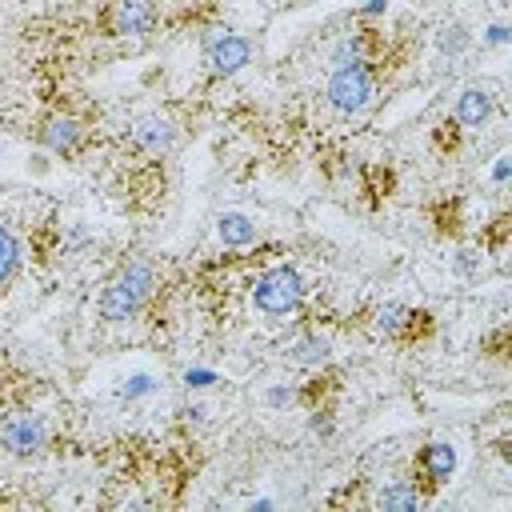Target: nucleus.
<instances>
[{
    "label": "nucleus",
    "mask_w": 512,
    "mask_h": 512,
    "mask_svg": "<svg viewBox=\"0 0 512 512\" xmlns=\"http://www.w3.org/2000/svg\"><path fill=\"white\" fill-rule=\"evenodd\" d=\"M152 288H156V268H152V260H132V264H124V268L112 276V284L104 288V296H100V316L112 320V324L132 320V316L140 312V304L152 296Z\"/></svg>",
    "instance_id": "obj_1"
},
{
    "label": "nucleus",
    "mask_w": 512,
    "mask_h": 512,
    "mask_svg": "<svg viewBox=\"0 0 512 512\" xmlns=\"http://www.w3.org/2000/svg\"><path fill=\"white\" fill-rule=\"evenodd\" d=\"M328 104L344 116L352 112H364L376 96V80H372V68L368 60H352V64H340L332 76H328V88H324Z\"/></svg>",
    "instance_id": "obj_2"
},
{
    "label": "nucleus",
    "mask_w": 512,
    "mask_h": 512,
    "mask_svg": "<svg viewBox=\"0 0 512 512\" xmlns=\"http://www.w3.org/2000/svg\"><path fill=\"white\" fill-rule=\"evenodd\" d=\"M300 296H304V280H300V272L288 268V264H284V268H268V272L256 280V288H252L256 308L268 312V316L292 312V308L300 304Z\"/></svg>",
    "instance_id": "obj_3"
},
{
    "label": "nucleus",
    "mask_w": 512,
    "mask_h": 512,
    "mask_svg": "<svg viewBox=\"0 0 512 512\" xmlns=\"http://www.w3.org/2000/svg\"><path fill=\"white\" fill-rule=\"evenodd\" d=\"M0 444H4L8 456H36V452L48 444V424H44V416H36V412L8 416L4 428H0Z\"/></svg>",
    "instance_id": "obj_4"
},
{
    "label": "nucleus",
    "mask_w": 512,
    "mask_h": 512,
    "mask_svg": "<svg viewBox=\"0 0 512 512\" xmlns=\"http://www.w3.org/2000/svg\"><path fill=\"white\" fill-rule=\"evenodd\" d=\"M156 0H116L108 8V32L112 36H144L156 28Z\"/></svg>",
    "instance_id": "obj_5"
},
{
    "label": "nucleus",
    "mask_w": 512,
    "mask_h": 512,
    "mask_svg": "<svg viewBox=\"0 0 512 512\" xmlns=\"http://www.w3.org/2000/svg\"><path fill=\"white\" fill-rule=\"evenodd\" d=\"M80 136H84L80 120H76V116H68V112L44 116V124H40V144H44L48 152H56V156L76 152V148H80Z\"/></svg>",
    "instance_id": "obj_6"
},
{
    "label": "nucleus",
    "mask_w": 512,
    "mask_h": 512,
    "mask_svg": "<svg viewBox=\"0 0 512 512\" xmlns=\"http://www.w3.org/2000/svg\"><path fill=\"white\" fill-rule=\"evenodd\" d=\"M248 56H252V48H248L244 36H216V40H208V68L216 76L240 72L248 64Z\"/></svg>",
    "instance_id": "obj_7"
},
{
    "label": "nucleus",
    "mask_w": 512,
    "mask_h": 512,
    "mask_svg": "<svg viewBox=\"0 0 512 512\" xmlns=\"http://www.w3.org/2000/svg\"><path fill=\"white\" fill-rule=\"evenodd\" d=\"M132 144L140 148V152H148V156H160V152H168V144H172V124L164 120V116H140L136 124H132Z\"/></svg>",
    "instance_id": "obj_8"
},
{
    "label": "nucleus",
    "mask_w": 512,
    "mask_h": 512,
    "mask_svg": "<svg viewBox=\"0 0 512 512\" xmlns=\"http://www.w3.org/2000/svg\"><path fill=\"white\" fill-rule=\"evenodd\" d=\"M488 116H492V92H488V88L472 84V88H464V92L456 96V124H464V128H484Z\"/></svg>",
    "instance_id": "obj_9"
},
{
    "label": "nucleus",
    "mask_w": 512,
    "mask_h": 512,
    "mask_svg": "<svg viewBox=\"0 0 512 512\" xmlns=\"http://www.w3.org/2000/svg\"><path fill=\"white\" fill-rule=\"evenodd\" d=\"M216 236H220L224 248H244V244L256 240V220L244 216V212H224L216 220Z\"/></svg>",
    "instance_id": "obj_10"
},
{
    "label": "nucleus",
    "mask_w": 512,
    "mask_h": 512,
    "mask_svg": "<svg viewBox=\"0 0 512 512\" xmlns=\"http://www.w3.org/2000/svg\"><path fill=\"white\" fill-rule=\"evenodd\" d=\"M420 468H424V472H428V480H436V484H440V480H448V476H452V468H456V448H452V444H440V440H436V444H428V448L420 452Z\"/></svg>",
    "instance_id": "obj_11"
},
{
    "label": "nucleus",
    "mask_w": 512,
    "mask_h": 512,
    "mask_svg": "<svg viewBox=\"0 0 512 512\" xmlns=\"http://www.w3.org/2000/svg\"><path fill=\"white\" fill-rule=\"evenodd\" d=\"M412 308H404V304H384L380 312H376V332L380 336H400L404 328H412Z\"/></svg>",
    "instance_id": "obj_12"
},
{
    "label": "nucleus",
    "mask_w": 512,
    "mask_h": 512,
    "mask_svg": "<svg viewBox=\"0 0 512 512\" xmlns=\"http://www.w3.org/2000/svg\"><path fill=\"white\" fill-rule=\"evenodd\" d=\"M380 508H388V512H412V508H420L424 504V496L412 488V484H392V488H384L380 492V500H376Z\"/></svg>",
    "instance_id": "obj_13"
},
{
    "label": "nucleus",
    "mask_w": 512,
    "mask_h": 512,
    "mask_svg": "<svg viewBox=\"0 0 512 512\" xmlns=\"http://www.w3.org/2000/svg\"><path fill=\"white\" fill-rule=\"evenodd\" d=\"M16 264H20V244H16V232L8 228V224H0V284L16 272Z\"/></svg>",
    "instance_id": "obj_14"
},
{
    "label": "nucleus",
    "mask_w": 512,
    "mask_h": 512,
    "mask_svg": "<svg viewBox=\"0 0 512 512\" xmlns=\"http://www.w3.org/2000/svg\"><path fill=\"white\" fill-rule=\"evenodd\" d=\"M324 356H328V340H320V336H304V340L292 344V360L296 364H320Z\"/></svg>",
    "instance_id": "obj_15"
},
{
    "label": "nucleus",
    "mask_w": 512,
    "mask_h": 512,
    "mask_svg": "<svg viewBox=\"0 0 512 512\" xmlns=\"http://www.w3.org/2000/svg\"><path fill=\"white\" fill-rule=\"evenodd\" d=\"M464 44H468V32H464L460 24H452V28H444V32H440V52H448V56H452V52H460Z\"/></svg>",
    "instance_id": "obj_16"
},
{
    "label": "nucleus",
    "mask_w": 512,
    "mask_h": 512,
    "mask_svg": "<svg viewBox=\"0 0 512 512\" xmlns=\"http://www.w3.org/2000/svg\"><path fill=\"white\" fill-rule=\"evenodd\" d=\"M152 388H156V384H152V376H144V372H140V376H132V380H128V384L120 388V396H128V400H136V396H148Z\"/></svg>",
    "instance_id": "obj_17"
},
{
    "label": "nucleus",
    "mask_w": 512,
    "mask_h": 512,
    "mask_svg": "<svg viewBox=\"0 0 512 512\" xmlns=\"http://www.w3.org/2000/svg\"><path fill=\"white\" fill-rule=\"evenodd\" d=\"M292 396H296V392H292L288 384H276V388H268V404H272V408H284V404H292Z\"/></svg>",
    "instance_id": "obj_18"
},
{
    "label": "nucleus",
    "mask_w": 512,
    "mask_h": 512,
    "mask_svg": "<svg viewBox=\"0 0 512 512\" xmlns=\"http://www.w3.org/2000/svg\"><path fill=\"white\" fill-rule=\"evenodd\" d=\"M508 164H512V156L504 152V156H496V168H492V180L504 188V180H508Z\"/></svg>",
    "instance_id": "obj_19"
},
{
    "label": "nucleus",
    "mask_w": 512,
    "mask_h": 512,
    "mask_svg": "<svg viewBox=\"0 0 512 512\" xmlns=\"http://www.w3.org/2000/svg\"><path fill=\"white\" fill-rule=\"evenodd\" d=\"M484 40H488V44H504V40H508V28H504V24H492V28L484 32Z\"/></svg>",
    "instance_id": "obj_20"
},
{
    "label": "nucleus",
    "mask_w": 512,
    "mask_h": 512,
    "mask_svg": "<svg viewBox=\"0 0 512 512\" xmlns=\"http://www.w3.org/2000/svg\"><path fill=\"white\" fill-rule=\"evenodd\" d=\"M188 384H192V388H204V384H212V372L196 368V372H188Z\"/></svg>",
    "instance_id": "obj_21"
}]
</instances>
